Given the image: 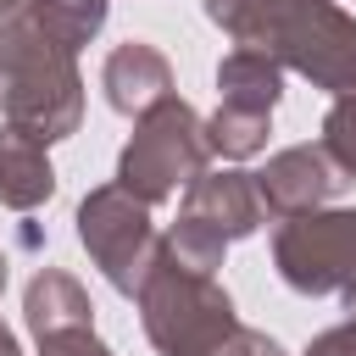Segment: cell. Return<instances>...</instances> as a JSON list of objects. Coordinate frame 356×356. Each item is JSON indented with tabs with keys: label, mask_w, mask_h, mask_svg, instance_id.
I'll return each instance as SVG.
<instances>
[{
	"label": "cell",
	"mask_w": 356,
	"mask_h": 356,
	"mask_svg": "<svg viewBox=\"0 0 356 356\" xmlns=\"http://www.w3.org/2000/svg\"><path fill=\"white\" fill-rule=\"evenodd\" d=\"M178 217H184V222H200L206 234H217L222 245H234V239H250V234L267 222V206H261L256 172H239V167H206V172L184 189Z\"/></svg>",
	"instance_id": "obj_8"
},
{
	"label": "cell",
	"mask_w": 356,
	"mask_h": 356,
	"mask_svg": "<svg viewBox=\"0 0 356 356\" xmlns=\"http://www.w3.org/2000/svg\"><path fill=\"white\" fill-rule=\"evenodd\" d=\"M39 11V0H0V22H28Z\"/></svg>",
	"instance_id": "obj_20"
},
{
	"label": "cell",
	"mask_w": 356,
	"mask_h": 356,
	"mask_svg": "<svg viewBox=\"0 0 356 356\" xmlns=\"http://www.w3.org/2000/svg\"><path fill=\"white\" fill-rule=\"evenodd\" d=\"M200 6H206V17H211V22H217V28H222V17H228V11H234V6H239V0H200Z\"/></svg>",
	"instance_id": "obj_21"
},
{
	"label": "cell",
	"mask_w": 356,
	"mask_h": 356,
	"mask_svg": "<svg viewBox=\"0 0 356 356\" xmlns=\"http://www.w3.org/2000/svg\"><path fill=\"white\" fill-rule=\"evenodd\" d=\"M39 356H117V350H111L95 328H78V334H56V339H44Z\"/></svg>",
	"instance_id": "obj_17"
},
{
	"label": "cell",
	"mask_w": 356,
	"mask_h": 356,
	"mask_svg": "<svg viewBox=\"0 0 356 356\" xmlns=\"http://www.w3.org/2000/svg\"><path fill=\"white\" fill-rule=\"evenodd\" d=\"M211 150H206V117L167 95L161 106H150L145 117H134V134L117 156V184L128 195H139L145 206H161L172 200L178 189H189L200 172H206Z\"/></svg>",
	"instance_id": "obj_4"
},
{
	"label": "cell",
	"mask_w": 356,
	"mask_h": 356,
	"mask_svg": "<svg viewBox=\"0 0 356 356\" xmlns=\"http://www.w3.org/2000/svg\"><path fill=\"white\" fill-rule=\"evenodd\" d=\"M22 317H28V334L44 345L56 334H78V328H95V306H89V289L61 273V267H39L22 289Z\"/></svg>",
	"instance_id": "obj_10"
},
{
	"label": "cell",
	"mask_w": 356,
	"mask_h": 356,
	"mask_svg": "<svg viewBox=\"0 0 356 356\" xmlns=\"http://www.w3.org/2000/svg\"><path fill=\"white\" fill-rule=\"evenodd\" d=\"M161 250H167V256H172L178 267H189V273H206V278H217V267H222V250H228V245H222L217 234H206L200 222H184V217H178V222H172V228L161 234Z\"/></svg>",
	"instance_id": "obj_15"
},
{
	"label": "cell",
	"mask_w": 356,
	"mask_h": 356,
	"mask_svg": "<svg viewBox=\"0 0 356 356\" xmlns=\"http://www.w3.org/2000/svg\"><path fill=\"white\" fill-rule=\"evenodd\" d=\"M211 356H284V350H278V345H273L261 328H245V323H239V328H234V334H228V339H222Z\"/></svg>",
	"instance_id": "obj_18"
},
{
	"label": "cell",
	"mask_w": 356,
	"mask_h": 356,
	"mask_svg": "<svg viewBox=\"0 0 356 356\" xmlns=\"http://www.w3.org/2000/svg\"><path fill=\"white\" fill-rule=\"evenodd\" d=\"M278 95H284V67H278L273 56L234 44V50L217 61V106H239V111L273 117Z\"/></svg>",
	"instance_id": "obj_12"
},
{
	"label": "cell",
	"mask_w": 356,
	"mask_h": 356,
	"mask_svg": "<svg viewBox=\"0 0 356 356\" xmlns=\"http://www.w3.org/2000/svg\"><path fill=\"white\" fill-rule=\"evenodd\" d=\"M222 33L239 50H261L284 72H300L312 89H356V17L339 0H239L222 17Z\"/></svg>",
	"instance_id": "obj_1"
},
{
	"label": "cell",
	"mask_w": 356,
	"mask_h": 356,
	"mask_svg": "<svg viewBox=\"0 0 356 356\" xmlns=\"http://www.w3.org/2000/svg\"><path fill=\"white\" fill-rule=\"evenodd\" d=\"M0 356H22V345H17V334L6 328V317H0Z\"/></svg>",
	"instance_id": "obj_22"
},
{
	"label": "cell",
	"mask_w": 356,
	"mask_h": 356,
	"mask_svg": "<svg viewBox=\"0 0 356 356\" xmlns=\"http://www.w3.org/2000/svg\"><path fill=\"white\" fill-rule=\"evenodd\" d=\"M306 356H356V312H350L345 323L323 328V334L306 345Z\"/></svg>",
	"instance_id": "obj_19"
},
{
	"label": "cell",
	"mask_w": 356,
	"mask_h": 356,
	"mask_svg": "<svg viewBox=\"0 0 356 356\" xmlns=\"http://www.w3.org/2000/svg\"><path fill=\"white\" fill-rule=\"evenodd\" d=\"M111 17V0H39V11L28 17V28H39L44 39H56L61 50H83Z\"/></svg>",
	"instance_id": "obj_13"
},
{
	"label": "cell",
	"mask_w": 356,
	"mask_h": 356,
	"mask_svg": "<svg viewBox=\"0 0 356 356\" xmlns=\"http://www.w3.org/2000/svg\"><path fill=\"white\" fill-rule=\"evenodd\" d=\"M267 134H273V117L261 111H239V106H217L206 117V150L222 156V161H250L267 150Z\"/></svg>",
	"instance_id": "obj_14"
},
{
	"label": "cell",
	"mask_w": 356,
	"mask_h": 356,
	"mask_svg": "<svg viewBox=\"0 0 356 356\" xmlns=\"http://www.w3.org/2000/svg\"><path fill=\"white\" fill-rule=\"evenodd\" d=\"M100 89L111 100V111L122 117H145L150 106H161L172 95V61L150 44V39H122L106 67H100Z\"/></svg>",
	"instance_id": "obj_9"
},
{
	"label": "cell",
	"mask_w": 356,
	"mask_h": 356,
	"mask_svg": "<svg viewBox=\"0 0 356 356\" xmlns=\"http://www.w3.org/2000/svg\"><path fill=\"white\" fill-rule=\"evenodd\" d=\"M273 267L295 295H334L356 312V206H323L278 222Z\"/></svg>",
	"instance_id": "obj_5"
},
{
	"label": "cell",
	"mask_w": 356,
	"mask_h": 356,
	"mask_svg": "<svg viewBox=\"0 0 356 356\" xmlns=\"http://www.w3.org/2000/svg\"><path fill=\"white\" fill-rule=\"evenodd\" d=\"M317 145L328 150V161L339 167V178L356 184V89L334 95V106L323 111V139Z\"/></svg>",
	"instance_id": "obj_16"
},
{
	"label": "cell",
	"mask_w": 356,
	"mask_h": 356,
	"mask_svg": "<svg viewBox=\"0 0 356 356\" xmlns=\"http://www.w3.org/2000/svg\"><path fill=\"white\" fill-rule=\"evenodd\" d=\"M256 189H261L267 217L289 222V217L323 211V206L345 189V178H339V167L328 161L323 145H284V150H273L267 167L256 172Z\"/></svg>",
	"instance_id": "obj_7"
},
{
	"label": "cell",
	"mask_w": 356,
	"mask_h": 356,
	"mask_svg": "<svg viewBox=\"0 0 356 356\" xmlns=\"http://www.w3.org/2000/svg\"><path fill=\"white\" fill-rule=\"evenodd\" d=\"M0 122L33 134L39 145L72 139L83 122L78 56L28 22H11V50H6V72H0Z\"/></svg>",
	"instance_id": "obj_2"
},
{
	"label": "cell",
	"mask_w": 356,
	"mask_h": 356,
	"mask_svg": "<svg viewBox=\"0 0 356 356\" xmlns=\"http://www.w3.org/2000/svg\"><path fill=\"white\" fill-rule=\"evenodd\" d=\"M0 289H6V256H0Z\"/></svg>",
	"instance_id": "obj_23"
},
{
	"label": "cell",
	"mask_w": 356,
	"mask_h": 356,
	"mask_svg": "<svg viewBox=\"0 0 356 356\" xmlns=\"http://www.w3.org/2000/svg\"><path fill=\"white\" fill-rule=\"evenodd\" d=\"M78 245L106 273V284L134 300L150 261H156V250H161V234L150 222V206L111 178V184H95L78 200Z\"/></svg>",
	"instance_id": "obj_6"
},
{
	"label": "cell",
	"mask_w": 356,
	"mask_h": 356,
	"mask_svg": "<svg viewBox=\"0 0 356 356\" xmlns=\"http://www.w3.org/2000/svg\"><path fill=\"white\" fill-rule=\"evenodd\" d=\"M134 306H139V323H145V339L156 345V356H211L239 328L228 289L206 273L178 267L167 250H156Z\"/></svg>",
	"instance_id": "obj_3"
},
{
	"label": "cell",
	"mask_w": 356,
	"mask_h": 356,
	"mask_svg": "<svg viewBox=\"0 0 356 356\" xmlns=\"http://www.w3.org/2000/svg\"><path fill=\"white\" fill-rule=\"evenodd\" d=\"M56 195V167L44 145L11 122H0V206L11 211H39Z\"/></svg>",
	"instance_id": "obj_11"
}]
</instances>
